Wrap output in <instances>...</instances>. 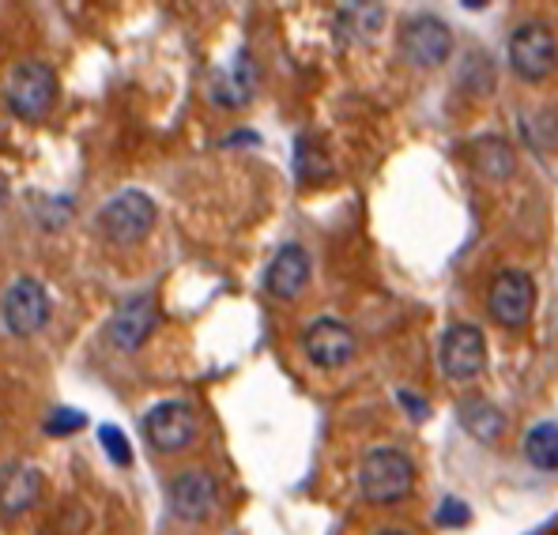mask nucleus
<instances>
[{
	"instance_id": "1",
	"label": "nucleus",
	"mask_w": 558,
	"mask_h": 535,
	"mask_svg": "<svg viewBox=\"0 0 558 535\" xmlns=\"http://www.w3.org/2000/svg\"><path fill=\"white\" fill-rule=\"evenodd\" d=\"M415 487V464L404 449H371L359 464V490L374 506H392V501L408 498Z\"/></svg>"
},
{
	"instance_id": "2",
	"label": "nucleus",
	"mask_w": 558,
	"mask_h": 535,
	"mask_svg": "<svg viewBox=\"0 0 558 535\" xmlns=\"http://www.w3.org/2000/svg\"><path fill=\"white\" fill-rule=\"evenodd\" d=\"M4 102L8 110L20 121H43L49 118L57 102V72L53 64L38 61V57H27L20 61L4 80Z\"/></svg>"
},
{
	"instance_id": "3",
	"label": "nucleus",
	"mask_w": 558,
	"mask_h": 535,
	"mask_svg": "<svg viewBox=\"0 0 558 535\" xmlns=\"http://www.w3.org/2000/svg\"><path fill=\"white\" fill-rule=\"evenodd\" d=\"M155 200L140 189H125L113 200H106V208L98 211V230L110 245H136L151 234L155 227Z\"/></svg>"
},
{
	"instance_id": "4",
	"label": "nucleus",
	"mask_w": 558,
	"mask_h": 535,
	"mask_svg": "<svg viewBox=\"0 0 558 535\" xmlns=\"http://www.w3.org/2000/svg\"><path fill=\"white\" fill-rule=\"evenodd\" d=\"M506 53H510V69L517 76L539 84L558 64V38L544 20H524L521 27H513Z\"/></svg>"
},
{
	"instance_id": "5",
	"label": "nucleus",
	"mask_w": 558,
	"mask_h": 535,
	"mask_svg": "<svg viewBox=\"0 0 558 535\" xmlns=\"http://www.w3.org/2000/svg\"><path fill=\"white\" fill-rule=\"evenodd\" d=\"M196 434H201V418H196V411L185 400H162L144 415L147 446L155 452H167V457L193 446Z\"/></svg>"
},
{
	"instance_id": "6",
	"label": "nucleus",
	"mask_w": 558,
	"mask_h": 535,
	"mask_svg": "<svg viewBox=\"0 0 558 535\" xmlns=\"http://www.w3.org/2000/svg\"><path fill=\"white\" fill-rule=\"evenodd\" d=\"M0 317H4V328L20 340L27 336H38L49 325V294L38 279L23 276L15 279L4 291V302H0Z\"/></svg>"
},
{
	"instance_id": "7",
	"label": "nucleus",
	"mask_w": 558,
	"mask_h": 535,
	"mask_svg": "<svg viewBox=\"0 0 558 535\" xmlns=\"http://www.w3.org/2000/svg\"><path fill=\"white\" fill-rule=\"evenodd\" d=\"M487 309L498 325L506 328H521L529 325L532 309H536V279L521 268H506L495 276L487 291Z\"/></svg>"
},
{
	"instance_id": "8",
	"label": "nucleus",
	"mask_w": 558,
	"mask_h": 535,
	"mask_svg": "<svg viewBox=\"0 0 558 535\" xmlns=\"http://www.w3.org/2000/svg\"><path fill=\"white\" fill-rule=\"evenodd\" d=\"M441 374L449 381H475L487 366V336L475 325H449L441 336Z\"/></svg>"
},
{
	"instance_id": "9",
	"label": "nucleus",
	"mask_w": 558,
	"mask_h": 535,
	"mask_svg": "<svg viewBox=\"0 0 558 535\" xmlns=\"http://www.w3.org/2000/svg\"><path fill=\"white\" fill-rule=\"evenodd\" d=\"M400 49L418 69H438L453 53V31L430 12H418L400 27Z\"/></svg>"
},
{
	"instance_id": "10",
	"label": "nucleus",
	"mask_w": 558,
	"mask_h": 535,
	"mask_svg": "<svg viewBox=\"0 0 558 535\" xmlns=\"http://www.w3.org/2000/svg\"><path fill=\"white\" fill-rule=\"evenodd\" d=\"M355 348H359L355 332L336 317H317L314 325L302 332V351H306V358L314 362L317 369L348 366V362L355 358Z\"/></svg>"
},
{
	"instance_id": "11",
	"label": "nucleus",
	"mask_w": 558,
	"mask_h": 535,
	"mask_svg": "<svg viewBox=\"0 0 558 535\" xmlns=\"http://www.w3.org/2000/svg\"><path fill=\"white\" fill-rule=\"evenodd\" d=\"M167 498H170V513H174L178 521L201 524V521H208L211 509H216L219 483H216V475L204 472V467H189V472L170 479Z\"/></svg>"
},
{
	"instance_id": "12",
	"label": "nucleus",
	"mask_w": 558,
	"mask_h": 535,
	"mask_svg": "<svg viewBox=\"0 0 558 535\" xmlns=\"http://www.w3.org/2000/svg\"><path fill=\"white\" fill-rule=\"evenodd\" d=\"M159 325V306H155L151 294H129L118 309H113L110 325H106V336L118 351H140L144 340L155 332Z\"/></svg>"
},
{
	"instance_id": "13",
	"label": "nucleus",
	"mask_w": 558,
	"mask_h": 535,
	"mask_svg": "<svg viewBox=\"0 0 558 535\" xmlns=\"http://www.w3.org/2000/svg\"><path fill=\"white\" fill-rule=\"evenodd\" d=\"M310 253L302 245H283L265 271V291L279 302H294L310 287Z\"/></svg>"
},
{
	"instance_id": "14",
	"label": "nucleus",
	"mask_w": 558,
	"mask_h": 535,
	"mask_svg": "<svg viewBox=\"0 0 558 535\" xmlns=\"http://www.w3.org/2000/svg\"><path fill=\"white\" fill-rule=\"evenodd\" d=\"M43 472L35 464H23V460L4 464L0 467V513L20 516L27 509H35L38 498H43Z\"/></svg>"
},
{
	"instance_id": "15",
	"label": "nucleus",
	"mask_w": 558,
	"mask_h": 535,
	"mask_svg": "<svg viewBox=\"0 0 558 535\" xmlns=\"http://www.w3.org/2000/svg\"><path fill=\"white\" fill-rule=\"evenodd\" d=\"M468 159H472V167L480 170V174H487L495 181L513 178V170H517V159H513L510 144H506V139H498V136L472 139V147H468Z\"/></svg>"
},
{
	"instance_id": "16",
	"label": "nucleus",
	"mask_w": 558,
	"mask_h": 535,
	"mask_svg": "<svg viewBox=\"0 0 558 535\" xmlns=\"http://www.w3.org/2000/svg\"><path fill=\"white\" fill-rule=\"evenodd\" d=\"M253 90H257V69H253V61L245 53L234 57V69L223 72V76L216 80V87H211V95H216V102L223 106H245L253 98Z\"/></svg>"
},
{
	"instance_id": "17",
	"label": "nucleus",
	"mask_w": 558,
	"mask_h": 535,
	"mask_svg": "<svg viewBox=\"0 0 558 535\" xmlns=\"http://www.w3.org/2000/svg\"><path fill=\"white\" fill-rule=\"evenodd\" d=\"M524 460L536 472H558V423H536L524 434Z\"/></svg>"
},
{
	"instance_id": "18",
	"label": "nucleus",
	"mask_w": 558,
	"mask_h": 535,
	"mask_svg": "<svg viewBox=\"0 0 558 535\" xmlns=\"http://www.w3.org/2000/svg\"><path fill=\"white\" fill-rule=\"evenodd\" d=\"M461 418L480 441H495V438H502V430H506V418L498 415V408H490V403H483V400H464Z\"/></svg>"
},
{
	"instance_id": "19",
	"label": "nucleus",
	"mask_w": 558,
	"mask_h": 535,
	"mask_svg": "<svg viewBox=\"0 0 558 535\" xmlns=\"http://www.w3.org/2000/svg\"><path fill=\"white\" fill-rule=\"evenodd\" d=\"M98 441H102L106 457H110L113 464H121V467L133 464V449H129L125 434H121L118 426H98Z\"/></svg>"
},
{
	"instance_id": "20",
	"label": "nucleus",
	"mask_w": 558,
	"mask_h": 535,
	"mask_svg": "<svg viewBox=\"0 0 558 535\" xmlns=\"http://www.w3.org/2000/svg\"><path fill=\"white\" fill-rule=\"evenodd\" d=\"M84 426H87V418L80 415V411H72V408H57L53 415L46 418V434H49V438H69V434L84 430Z\"/></svg>"
},
{
	"instance_id": "21",
	"label": "nucleus",
	"mask_w": 558,
	"mask_h": 535,
	"mask_svg": "<svg viewBox=\"0 0 558 535\" xmlns=\"http://www.w3.org/2000/svg\"><path fill=\"white\" fill-rule=\"evenodd\" d=\"M468 516H472V513H468V506H464V501H457V498H446L438 506V524H441V528H461V524H468Z\"/></svg>"
},
{
	"instance_id": "22",
	"label": "nucleus",
	"mask_w": 558,
	"mask_h": 535,
	"mask_svg": "<svg viewBox=\"0 0 558 535\" xmlns=\"http://www.w3.org/2000/svg\"><path fill=\"white\" fill-rule=\"evenodd\" d=\"M400 400H404V408H412L415 418H426V408H423V400H418V397H408V392H400Z\"/></svg>"
},
{
	"instance_id": "23",
	"label": "nucleus",
	"mask_w": 558,
	"mask_h": 535,
	"mask_svg": "<svg viewBox=\"0 0 558 535\" xmlns=\"http://www.w3.org/2000/svg\"><path fill=\"white\" fill-rule=\"evenodd\" d=\"M377 535H408V532H397V528H389V532H377Z\"/></svg>"
}]
</instances>
